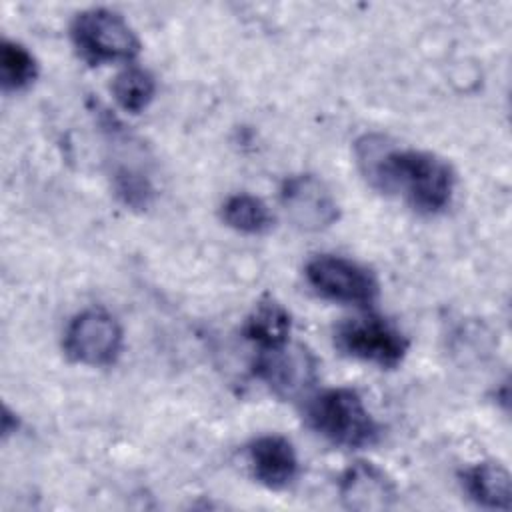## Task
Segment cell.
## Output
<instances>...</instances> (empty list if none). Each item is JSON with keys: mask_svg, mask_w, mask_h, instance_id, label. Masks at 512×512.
Here are the masks:
<instances>
[{"mask_svg": "<svg viewBox=\"0 0 512 512\" xmlns=\"http://www.w3.org/2000/svg\"><path fill=\"white\" fill-rule=\"evenodd\" d=\"M290 330H292V320L288 310L280 302L272 298H264L248 314L242 334L246 340L256 344L258 350H268L288 342Z\"/></svg>", "mask_w": 512, "mask_h": 512, "instance_id": "obj_12", "label": "cell"}, {"mask_svg": "<svg viewBox=\"0 0 512 512\" xmlns=\"http://www.w3.org/2000/svg\"><path fill=\"white\" fill-rule=\"evenodd\" d=\"M222 220L236 232L258 236L272 228L274 216L266 202L258 196L240 192L226 198L222 204Z\"/></svg>", "mask_w": 512, "mask_h": 512, "instance_id": "obj_13", "label": "cell"}, {"mask_svg": "<svg viewBox=\"0 0 512 512\" xmlns=\"http://www.w3.org/2000/svg\"><path fill=\"white\" fill-rule=\"evenodd\" d=\"M110 90L124 112L140 114L156 94V80L148 70L130 64L116 74Z\"/></svg>", "mask_w": 512, "mask_h": 512, "instance_id": "obj_14", "label": "cell"}, {"mask_svg": "<svg viewBox=\"0 0 512 512\" xmlns=\"http://www.w3.org/2000/svg\"><path fill=\"white\" fill-rule=\"evenodd\" d=\"M70 38L78 56L92 66L132 62L140 54V40L134 28L110 8L78 12L70 24Z\"/></svg>", "mask_w": 512, "mask_h": 512, "instance_id": "obj_3", "label": "cell"}, {"mask_svg": "<svg viewBox=\"0 0 512 512\" xmlns=\"http://www.w3.org/2000/svg\"><path fill=\"white\" fill-rule=\"evenodd\" d=\"M354 156L372 188L402 196L420 214H438L452 202L456 172L434 152L398 148L382 134H364L354 144Z\"/></svg>", "mask_w": 512, "mask_h": 512, "instance_id": "obj_1", "label": "cell"}, {"mask_svg": "<svg viewBox=\"0 0 512 512\" xmlns=\"http://www.w3.org/2000/svg\"><path fill=\"white\" fill-rule=\"evenodd\" d=\"M254 374L276 396L284 400L304 398L318 380V360L300 342H284L276 348L260 350Z\"/></svg>", "mask_w": 512, "mask_h": 512, "instance_id": "obj_6", "label": "cell"}, {"mask_svg": "<svg viewBox=\"0 0 512 512\" xmlns=\"http://www.w3.org/2000/svg\"><path fill=\"white\" fill-rule=\"evenodd\" d=\"M334 344L344 356L378 368H396L410 346L396 324L374 314L340 322L334 330Z\"/></svg>", "mask_w": 512, "mask_h": 512, "instance_id": "obj_4", "label": "cell"}, {"mask_svg": "<svg viewBox=\"0 0 512 512\" xmlns=\"http://www.w3.org/2000/svg\"><path fill=\"white\" fill-rule=\"evenodd\" d=\"M112 180H114V194L122 204L134 210H146L150 206L154 190L142 172L122 166L114 172Z\"/></svg>", "mask_w": 512, "mask_h": 512, "instance_id": "obj_16", "label": "cell"}, {"mask_svg": "<svg viewBox=\"0 0 512 512\" xmlns=\"http://www.w3.org/2000/svg\"><path fill=\"white\" fill-rule=\"evenodd\" d=\"M338 494L348 510L376 512L388 510L396 504L398 490L392 478L372 462L358 460L350 464L340 480Z\"/></svg>", "mask_w": 512, "mask_h": 512, "instance_id": "obj_9", "label": "cell"}, {"mask_svg": "<svg viewBox=\"0 0 512 512\" xmlns=\"http://www.w3.org/2000/svg\"><path fill=\"white\" fill-rule=\"evenodd\" d=\"M306 282L324 300L350 306H370L380 294L378 280L364 264L338 256L316 254L306 262Z\"/></svg>", "mask_w": 512, "mask_h": 512, "instance_id": "obj_5", "label": "cell"}, {"mask_svg": "<svg viewBox=\"0 0 512 512\" xmlns=\"http://www.w3.org/2000/svg\"><path fill=\"white\" fill-rule=\"evenodd\" d=\"M304 414L316 434L340 448H368L382 436V428L362 396L346 386L328 388L312 396L306 402Z\"/></svg>", "mask_w": 512, "mask_h": 512, "instance_id": "obj_2", "label": "cell"}, {"mask_svg": "<svg viewBox=\"0 0 512 512\" xmlns=\"http://www.w3.org/2000/svg\"><path fill=\"white\" fill-rule=\"evenodd\" d=\"M122 326L102 308L76 314L64 332L66 356L84 366H110L120 356Z\"/></svg>", "mask_w": 512, "mask_h": 512, "instance_id": "obj_7", "label": "cell"}, {"mask_svg": "<svg viewBox=\"0 0 512 512\" xmlns=\"http://www.w3.org/2000/svg\"><path fill=\"white\" fill-rule=\"evenodd\" d=\"M462 484L466 494L484 508L510 510L512 506V480L500 462H478L466 468Z\"/></svg>", "mask_w": 512, "mask_h": 512, "instance_id": "obj_11", "label": "cell"}, {"mask_svg": "<svg viewBox=\"0 0 512 512\" xmlns=\"http://www.w3.org/2000/svg\"><path fill=\"white\" fill-rule=\"evenodd\" d=\"M38 76V62L32 52L8 38L0 44V82L6 92L28 88Z\"/></svg>", "mask_w": 512, "mask_h": 512, "instance_id": "obj_15", "label": "cell"}, {"mask_svg": "<svg viewBox=\"0 0 512 512\" xmlns=\"http://www.w3.org/2000/svg\"><path fill=\"white\" fill-rule=\"evenodd\" d=\"M252 476L270 490H282L298 474V456L292 442L280 434H264L248 444Z\"/></svg>", "mask_w": 512, "mask_h": 512, "instance_id": "obj_10", "label": "cell"}, {"mask_svg": "<svg viewBox=\"0 0 512 512\" xmlns=\"http://www.w3.org/2000/svg\"><path fill=\"white\" fill-rule=\"evenodd\" d=\"M280 204L288 220L304 232L326 230L340 218L334 194L314 174L288 176L280 186Z\"/></svg>", "mask_w": 512, "mask_h": 512, "instance_id": "obj_8", "label": "cell"}]
</instances>
